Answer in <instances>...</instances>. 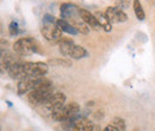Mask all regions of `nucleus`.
Instances as JSON below:
<instances>
[{"mask_svg":"<svg viewBox=\"0 0 155 131\" xmlns=\"http://www.w3.org/2000/svg\"><path fill=\"white\" fill-rule=\"evenodd\" d=\"M48 73V63L44 62H18L8 69L13 80H21L26 76H44Z\"/></svg>","mask_w":155,"mask_h":131,"instance_id":"nucleus-1","label":"nucleus"},{"mask_svg":"<svg viewBox=\"0 0 155 131\" xmlns=\"http://www.w3.org/2000/svg\"><path fill=\"white\" fill-rule=\"evenodd\" d=\"M54 93V87L50 80L44 79L36 88L30 91L28 93V99L31 105L37 106V105H44L45 101L50 98V95Z\"/></svg>","mask_w":155,"mask_h":131,"instance_id":"nucleus-2","label":"nucleus"},{"mask_svg":"<svg viewBox=\"0 0 155 131\" xmlns=\"http://www.w3.org/2000/svg\"><path fill=\"white\" fill-rule=\"evenodd\" d=\"M13 51L18 56H30L39 53V44L32 37L19 38L13 44Z\"/></svg>","mask_w":155,"mask_h":131,"instance_id":"nucleus-3","label":"nucleus"},{"mask_svg":"<svg viewBox=\"0 0 155 131\" xmlns=\"http://www.w3.org/2000/svg\"><path fill=\"white\" fill-rule=\"evenodd\" d=\"M80 112V106L78 103H69L64 104L62 107H60L55 111H51V118L56 122H66L69 119H73L78 117V113Z\"/></svg>","mask_w":155,"mask_h":131,"instance_id":"nucleus-4","label":"nucleus"},{"mask_svg":"<svg viewBox=\"0 0 155 131\" xmlns=\"http://www.w3.org/2000/svg\"><path fill=\"white\" fill-rule=\"evenodd\" d=\"M41 34L49 43H58L62 39V30L54 23H44L41 28Z\"/></svg>","mask_w":155,"mask_h":131,"instance_id":"nucleus-5","label":"nucleus"},{"mask_svg":"<svg viewBox=\"0 0 155 131\" xmlns=\"http://www.w3.org/2000/svg\"><path fill=\"white\" fill-rule=\"evenodd\" d=\"M44 76H26L18 81L17 85V93L19 95L29 93L34 88H36L39 84L44 80Z\"/></svg>","mask_w":155,"mask_h":131,"instance_id":"nucleus-6","label":"nucleus"},{"mask_svg":"<svg viewBox=\"0 0 155 131\" xmlns=\"http://www.w3.org/2000/svg\"><path fill=\"white\" fill-rule=\"evenodd\" d=\"M107 20L111 23V24H118V23H124L127 21L128 16L125 15V12L120 8H118L117 6H109L106 7L105 10V13Z\"/></svg>","mask_w":155,"mask_h":131,"instance_id":"nucleus-7","label":"nucleus"},{"mask_svg":"<svg viewBox=\"0 0 155 131\" xmlns=\"http://www.w3.org/2000/svg\"><path fill=\"white\" fill-rule=\"evenodd\" d=\"M64 104H66V95L58 92V93H53L50 95V98L45 101L44 106L48 110H50V112H51V111H55L60 107H62Z\"/></svg>","mask_w":155,"mask_h":131,"instance_id":"nucleus-8","label":"nucleus"},{"mask_svg":"<svg viewBox=\"0 0 155 131\" xmlns=\"http://www.w3.org/2000/svg\"><path fill=\"white\" fill-rule=\"evenodd\" d=\"M80 12V8H78L75 5L73 4H68V2H64L61 5L60 7V13H61V18L62 19H73V18H77L79 17Z\"/></svg>","mask_w":155,"mask_h":131,"instance_id":"nucleus-9","label":"nucleus"},{"mask_svg":"<svg viewBox=\"0 0 155 131\" xmlns=\"http://www.w3.org/2000/svg\"><path fill=\"white\" fill-rule=\"evenodd\" d=\"M79 15H80L81 19H82L90 28H92V29H94V30H100V29H101V26H100V24H99V21H98L96 15H93V13H91L90 11L84 10V8H80Z\"/></svg>","mask_w":155,"mask_h":131,"instance_id":"nucleus-10","label":"nucleus"},{"mask_svg":"<svg viewBox=\"0 0 155 131\" xmlns=\"http://www.w3.org/2000/svg\"><path fill=\"white\" fill-rule=\"evenodd\" d=\"M69 131H94V124L87 118H78Z\"/></svg>","mask_w":155,"mask_h":131,"instance_id":"nucleus-11","label":"nucleus"},{"mask_svg":"<svg viewBox=\"0 0 155 131\" xmlns=\"http://www.w3.org/2000/svg\"><path fill=\"white\" fill-rule=\"evenodd\" d=\"M58 51L63 55V56H69L73 47L75 45L74 42L71 38H64L62 37V39L58 43Z\"/></svg>","mask_w":155,"mask_h":131,"instance_id":"nucleus-12","label":"nucleus"},{"mask_svg":"<svg viewBox=\"0 0 155 131\" xmlns=\"http://www.w3.org/2000/svg\"><path fill=\"white\" fill-rule=\"evenodd\" d=\"M56 25L62 30V32H66L68 35H78L79 34L77 28L72 23H69L68 20H66V19H62V18L58 19L56 20Z\"/></svg>","mask_w":155,"mask_h":131,"instance_id":"nucleus-13","label":"nucleus"},{"mask_svg":"<svg viewBox=\"0 0 155 131\" xmlns=\"http://www.w3.org/2000/svg\"><path fill=\"white\" fill-rule=\"evenodd\" d=\"M19 61L15 57L13 54H11V53H7V51H5V55L1 53V69H6L7 72H8V69L12 67V66H15L16 63H18Z\"/></svg>","mask_w":155,"mask_h":131,"instance_id":"nucleus-14","label":"nucleus"},{"mask_svg":"<svg viewBox=\"0 0 155 131\" xmlns=\"http://www.w3.org/2000/svg\"><path fill=\"white\" fill-rule=\"evenodd\" d=\"M86 56H87V50L84 47H81V45H74L68 57H72L74 60H80V58H84V57Z\"/></svg>","mask_w":155,"mask_h":131,"instance_id":"nucleus-15","label":"nucleus"},{"mask_svg":"<svg viewBox=\"0 0 155 131\" xmlns=\"http://www.w3.org/2000/svg\"><path fill=\"white\" fill-rule=\"evenodd\" d=\"M96 17H97L98 21H99V24H100V26H101V29H103L104 31H106V32H111L112 25H111V23L107 20L106 16L98 12V13H96Z\"/></svg>","mask_w":155,"mask_h":131,"instance_id":"nucleus-16","label":"nucleus"},{"mask_svg":"<svg viewBox=\"0 0 155 131\" xmlns=\"http://www.w3.org/2000/svg\"><path fill=\"white\" fill-rule=\"evenodd\" d=\"M133 7H134V12H135L136 18L138 19V20H144L146 15H144V11H143V7H142L140 0H134L133 1Z\"/></svg>","mask_w":155,"mask_h":131,"instance_id":"nucleus-17","label":"nucleus"},{"mask_svg":"<svg viewBox=\"0 0 155 131\" xmlns=\"http://www.w3.org/2000/svg\"><path fill=\"white\" fill-rule=\"evenodd\" d=\"M48 64H51V66H55V67L68 68V67H72V61L66 60V58H53V60L48 61Z\"/></svg>","mask_w":155,"mask_h":131,"instance_id":"nucleus-18","label":"nucleus"},{"mask_svg":"<svg viewBox=\"0 0 155 131\" xmlns=\"http://www.w3.org/2000/svg\"><path fill=\"white\" fill-rule=\"evenodd\" d=\"M111 125H112L115 129H117L118 131H125V129H127L125 122H124L122 118H119V117H115V118L112 119Z\"/></svg>","mask_w":155,"mask_h":131,"instance_id":"nucleus-19","label":"nucleus"},{"mask_svg":"<svg viewBox=\"0 0 155 131\" xmlns=\"http://www.w3.org/2000/svg\"><path fill=\"white\" fill-rule=\"evenodd\" d=\"M8 31H10V35L13 37V36H17L19 30H18V24L17 21H11L10 26H8Z\"/></svg>","mask_w":155,"mask_h":131,"instance_id":"nucleus-20","label":"nucleus"},{"mask_svg":"<svg viewBox=\"0 0 155 131\" xmlns=\"http://www.w3.org/2000/svg\"><path fill=\"white\" fill-rule=\"evenodd\" d=\"M128 5H129V4H128V0H118V1H117V7L120 8V10L127 8Z\"/></svg>","mask_w":155,"mask_h":131,"instance_id":"nucleus-21","label":"nucleus"},{"mask_svg":"<svg viewBox=\"0 0 155 131\" xmlns=\"http://www.w3.org/2000/svg\"><path fill=\"white\" fill-rule=\"evenodd\" d=\"M56 20L58 19L55 18V17H53V16H50V15H45L44 19H43L44 23H54V24H56Z\"/></svg>","mask_w":155,"mask_h":131,"instance_id":"nucleus-22","label":"nucleus"},{"mask_svg":"<svg viewBox=\"0 0 155 131\" xmlns=\"http://www.w3.org/2000/svg\"><path fill=\"white\" fill-rule=\"evenodd\" d=\"M103 131H118V130H117V129H115V128H114V126L110 124V125H107L106 128H104V130H103Z\"/></svg>","mask_w":155,"mask_h":131,"instance_id":"nucleus-23","label":"nucleus"},{"mask_svg":"<svg viewBox=\"0 0 155 131\" xmlns=\"http://www.w3.org/2000/svg\"><path fill=\"white\" fill-rule=\"evenodd\" d=\"M6 103H7V104H8L10 106H12V103H11V101H8V100H6Z\"/></svg>","mask_w":155,"mask_h":131,"instance_id":"nucleus-24","label":"nucleus"}]
</instances>
